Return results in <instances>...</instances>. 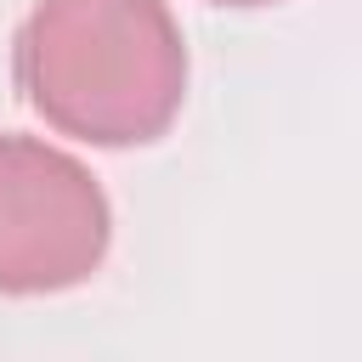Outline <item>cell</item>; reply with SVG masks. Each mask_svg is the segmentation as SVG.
I'll return each instance as SVG.
<instances>
[{
    "mask_svg": "<svg viewBox=\"0 0 362 362\" xmlns=\"http://www.w3.org/2000/svg\"><path fill=\"white\" fill-rule=\"evenodd\" d=\"M11 68L23 102L90 147L158 141L187 96V40L164 0H34Z\"/></svg>",
    "mask_w": 362,
    "mask_h": 362,
    "instance_id": "1",
    "label": "cell"
},
{
    "mask_svg": "<svg viewBox=\"0 0 362 362\" xmlns=\"http://www.w3.org/2000/svg\"><path fill=\"white\" fill-rule=\"evenodd\" d=\"M113 238L102 181L40 136L0 130V294L85 283Z\"/></svg>",
    "mask_w": 362,
    "mask_h": 362,
    "instance_id": "2",
    "label": "cell"
},
{
    "mask_svg": "<svg viewBox=\"0 0 362 362\" xmlns=\"http://www.w3.org/2000/svg\"><path fill=\"white\" fill-rule=\"evenodd\" d=\"M209 6H277V0H209Z\"/></svg>",
    "mask_w": 362,
    "mask_h": 362,
    "instance_id": "3",
    "label": "cell"
}]
</instances>
